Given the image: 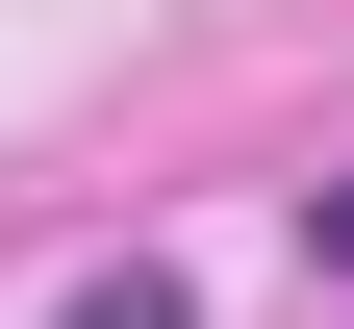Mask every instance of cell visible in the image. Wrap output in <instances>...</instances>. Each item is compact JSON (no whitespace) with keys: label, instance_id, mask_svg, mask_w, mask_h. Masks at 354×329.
<instances>
[{"label":"cell","instance_id":"6da1fadb","mask_svg":"<svg viewBox=\"0 0 354 329\" xmlns=\"http://www.w3.org/2000/svg\"><path fill=\"white\" fill-rule=\"evenodd\" d=\"M76 329H203V304H177V254H102V278H76Z\"/></svg>","mask_w":354,"mask_h":329},{"label":"cell","instance_id":"7a4b0ae2","mask_svg":"<svg viewBox=\"0 0 354 329\" xmlns=\"http://www.w3.org/2000/svg\"><path fill=\"white\" fill-rule=\"evenodd\" d=\"M304 278H329V304H354V177H304Z\"/></svg>","mask_w":354,"mask_h":329}]
</instances>
